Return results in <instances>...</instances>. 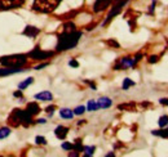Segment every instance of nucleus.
I'll use <instances>...</instances> for the list:
<instances>
[{
    "mask_svg": "<svg viewBox=\"0 0 168 157\" xmlns=\"http://www.w3.org/2000/svg\"><path fill=\"white\" fill-rule=\"evenodd\" d=\"M129 2V0H115V3H114V5H113V8H111V10H110V13L107 14V17H106V19L104 21V23H102V26H106L110 21L115 17V16H118V14L122 12V9H123V6L126 5L127 3Z\"/></svg>",
    "mask_w": 168,
    "mask_h": 157,
    "instance_id": "obj_5",
    "label": "nucleus"
},
{
    "mask_svg": "<svg viewBox=\"0 0 168 157\" xmlns=\"http://www.w3.org/2000/svg\"><path fill=\"white\" fill-rule=\"evenodd\" d=\"M35 143L36 144H47V140L44 137H36L35 138Z\"/></svg>",
    "mask_w": 168,
    "mask_h": 157,
    "instance_id": "obj_27",
    "label": "nucleus"
},
{
    "mask_svg": "<svg viewBox=\"0 0 168 157\" xmlns=\"http://www.w3.org/2000/svg\"><path fill=\"white\" fill-rule=\"evenodd\" d=\"M85 83L88 84V85H89V87H91V88H92L93 90H96V85H94L93 83H91V81H88V80H85Z\"/></svg>",
    "mask_w": 168,
    "mask_h": 157,
    "instance_id": "obj_37",
    "label": "nucleus"
},
{
    "mask_svg": "<svg viewBox=\"0 0 168 157\" xmlns=\"http://www.w3.org/2000/svg\"><path fill=\"white\" fill-rule=\"evenodd\" d=\"M158 55H151V57H149V63H157L158 62Z\"/></svg>",
    "mask_w": 168,
    "mask_h": 157,
    "instance_id": "obj_31",
    "label": "nucleus"
},
{
    "mask_svg": "<svg viewBox=\"0 0 168 157\" xmlns=\"http://www.w3.org/2000/svg\"><path fill=\"white\" fill-rule=\"evenodd\" d=\"M54 110H56V107H54V106H49V107H47V108H45V112H48V113H49V116H52Z\"/></svg>",
    "mask_w": 168,
    "mask_h": 157,
    "instance_id": "obj_30",
    "label": "nucleus"
},
{
    "mask_svg": "<svg viewBox=\"0 0 168 157\" xmlns=\"http://www.w3.org/2000/svg\"><path fill=\"white\" fill-rule=\"evenodd\" d=\"M111 3H113V0H96L93 4V12L98 13V12L105 10Z\"/></svg>",
    "mask_w": 168,
    "mask_h": 157,
    "instance_id": "obj_9",
    "label": "nucleus"
},
{
    "mask_svg": "<svg viewBox=\"0 0 168 157\" xmlns=\"http://www.w3.org/2000/svg\"><path fill=\"white\" fill-rule=\"evenodd\" d=\"M26 111H27V113H30L31 116H34V115H38V113L40 112V107L36 102H31V103L27 104Z\"/></svg>",
    "mask_w": 168,
    "mask_h": 157,
    "instance_id": "obj_13",
    "label": "nucleus"
},
{
    "mask_svg": "<svg viewBox=\"0 0 168 157\" xmlns=\"http://www.w3.org/2000/svg\"><path fill=\"white\" fill-rule=\"evenodd\" d=\"M54 53L53 52H44L41 50V49L39 46H36L35 49H32V50L27 54V57H30V58L32 59H38V61H43V59H47V58H50Z\"/></svg>",
    "mask_w": 168,
    "mask_h": 157,
    "instance_id": "obj_6",
    "label": "nucleus"
},
{
    "mask_svg": "<svg viewBox=\"0 0 168 157\" xmlns=\"http://www.w3.org/2000/svg\"><path fill=\"white\" fill-rule=\"evenodd\" d=\"M22 68H13V67H8V68H2L0 70V76H9L13 74H18V72H22Z\"/></svg>",
    "mask_w": 168,
    "mask_h": 157,
    "instance_id": "obj_14",
    "label": "nucleus"
},
{
    "mask_svg": "<svg viewBox=\"0 0 168 157\" xmlns=\"http://www.w3.org/2000/svg\"><path fill=\"white\" fill-rule=\"evenodd\" d=\"M62 148L65 149V151H71V149L74 148V144H71V143H67V142H65V143H62Z\"/></svg>",
    "mask_w": 168,
    "mask_h": 157,
    "instance_id": "obj_28",
    "label": "nucleus"
},
{
    "mask_svg": "<svg viewBox=\"0 0 168 157\" xmlns=\"http://www.w3.org/2000/svg\"><path fill=\"white\" fill-rule=\"evenodd\" d=\"M35 99H38V101H52L53 99V95H52V93L50 91H41V93H38V94H35L34 95Z\"/></svg>",
    "mask_w": 168,
    "mask_h": 157,
    "instance_id": "obj_12",
    "label": "nucleus"
},
{
    "mask_svg": "<svg viewBox=\"0 0 168 157\" xmlns=\"http://www.w3.org/2000/svg\"><path fill=\"white\" fill-rule=\"evenodd\" d=\"M155 4H157V0H153V2H151V5L149 6V13H150V14H153V13H154V9H155Z\"/></svg>",
    "mask_w": 168,
    "mask_h": 157,
    "instance_id": "obj_29",
    "label": "nucleus"
},
{
    "mask_svg": "<svg viewBox=\"0 0 168 157\" xmlns=\"http://www.w3.org/2000/svg\"><path fill=\"white\" fill-rule=\"evenodd\" d=\"M94 149H96V147H94V146H88V147H84V148H83L84 156H85V157H91V156H93Z\"/></svg>",
    "mask_w": 168,
    "mask_h": 157,
    "instance_id": "obj_20",
    "label": "nucleus"
},
{
    "mask_svg": "<svg viewBox=\"0 0 168 157\" xmlns=\"http://www.w3.org/2000/svg\"><path fill=\"white\" fill-rule=\"evenodd\" d=\"M133 107H135V104L133 103H127V104H120V106H118V108L119 110H133Z\"/></svg>",
    "mask_w": 168,
    "mask_h": 157,
    "instance_id": "obj_26",
    "label": "nucleus"
},
{
    "mask_svg": "<svg viewBox=\"0 0 168 157\" xmlns=\"http://www.w3.org/2000/svg\"><path fill=\"white\" fill-rule=\"evenodd\" d=\"M69 66H71V67H79V63H78V61H75V59H71V61L69 62Z\"/></svg>",
    "mask_w": 168,
    "mask_h": 157,
    "instance_id": "obj_32",
    "label": "nucleus"
},
{
    "mask_svg": "<svg viewBox=\"0 0 168 157\" xmlns=\"http://www.w3.org/2000/svg\"><path fill=\"white\" fill-rule=\"evenodd\" d=\"M135 85V81L133 80H131V78H124L123 80V84H122V88L124 89V90H127V89H129L131 87H133Z\"/></svg>",
    "mask_w": 168,
    "mask_h": 157,
    "instance_id": "obj_19",
    "label": "nucleus"
},
{
    "mask_svg": "<svg viewBox=\"0 0 168 157\" xmlns=\"http://www.w3.org/2000/svg\"><path fill=\"white\" fill-rule=\"evenodd\" d=\"M60 116L62 119H66V120H70L74 117V112H72L70 108H61L60 110Z\"/></svg>",
    "mask_w": 168,
    "mask_h": 157,
    "instance_id": "obj_16",
    "label": "nucleus"
},
{
    "mask_svg": "<svg viewBox=\"0 0 168 157\" xmlns=\"http://www.w3.org/2000/svg\"><path fill=\"white\" fill-rule=\"evenodd\" d=\"M83 148H84V147H83V144H82V140L76 139V140H75V144H74V148H72V149H75L76 152H82Z\"/></svg>",
    "mask_w": 168,
    "mask_h": 157,
    "instance_id": "obj_24",
    "label": "nucleus"
},
{
    "mask_svg": "<svg viewBox=\"0 0 168 157\" xmlns=\"http://www.w3.org/2000/svg\"><path fill=\"white\" fill-rule=\"evenodd\" d=\"M135 66H136L135 59L131 58V57H126V58H122L116 63L114 70H123V68H129V67H135Z\"/></svg>",
    "mask_w": 168,
    "mask_h": 157,
    "instance_id": "obj_8",
    "label": "nucleus"
},
{
    "mask_svg": "<svg viewBox=\"0 0 168 157\" xmlns=\"http://www.w3.org/2000/svg\"><path fill=\"white\" fill-rule=\"evenodd\" d=\"M38 123H39V124H45L47 121H45L44 119H39V120H38Z\"/></svg>",
    "mask_w": 168,
    "mask_h": 157,
    "instance_id": "obj_39",
    "label": "nucleus"
},
{
    "mask_svg": "<svg viewBox=\"0 0 168 157\" xmlns=\"http://www.w3.org/2000/svg\"><path fill=\"white\" fill-rule=\"evenodd\" d=\"M159 103L163 104V106H168V98H162V99H159Z\"/></svg>",
    "mask_w": 168,
    "mask_h": 157,
    "instance_id": "obj_34",
    "label": "nucleus"
},
{
    "mask_svg": "<svg viewBox=\"0 0 168 157\" xmlns=\"http://www.w3.org/2000/svg\"><path fill=\"white\" fill-rule=\"evenodd\" d=\"M67 133H69V129H67L66 126H62V125L57 126L56 130H54V134H56V137L58 139H65V138L67 137Z\"/></svg>",
    "mask_w": 168,
    "mask_h": 157,
    "instance_id": "obj_11",
    "label": "nucleus"
},
{
    "mask_svg": "<svg viewBox=\"0 0 168 157\" xmlns=\"http://www.w3.org/2000/svg\"><path fill=\"white\" fill-rule=\"evenodd\" d=\"M27 55L26 54H12V55H4L0 58V63L5 67H13L18 68L26 65Z\"/></svg>",
    "mask_w": 168,
    "mask_h": 157,
    "instance_id": "obj_3",
    "label": "nucleus"
},
{
    "mask_svg": "<svg viewBox=\"0 0 168 157\" xmlns=\"http://www.w3.org/2000/svg\"><path fill=\"white\" fill-rule=\"evenodd\" d=\"M97 104H98V108H109L113 104V101L107 97H101L97 101Z\"/></svg>",
    "mask_w": 168,
    "mask_h": 157,
    "instance_id": "obj_15",
    "label": "nucleus"
},
{
    "mask_svg": "<svg viewBox=\"0 0 168 157\" xmlns=\"http://www.w3.org/2000/svg\"><path fill=\"white\" fill-rule=\"evenodd\" d=\"M13 95L16 97V98H22V93H21V91H14Z\"/></svg>",
    "mask_w": 168,
    "mask_h": 157,
    "instance_id": "obj_38",
    "label": "nucleus"
},
{
    "mask_svg": "<svg viewBox=\"0 0 168 157\" xmlns=\"http://www.w3.org/2000/svg\"><path fill=\"white\" fill-rule=\"evenodd\" d=\"M114 156H115L114 153H107V155H106V157H114Z\"/></svg>",
    "mask_w": 168,
    "mask_h": 157,
    "instance_id": "obj_40",
    "label": "nucleus"
},
{
    "mask_svg": "<svg viewBox=\"0 0 168 157\" xmlns=\"http://www.w3.org/2000/svg\"><path fill=\"white\" fill-rule=\"evenodd\" d=\"M80 38H82V32L78 30H71V31L63 30V32L58 36L56 50L57 52H66L72 48H75L78 45Z\"/></svg>",
    "mask_w": 168,
    "mask_h": 157,
    "instance_id": "obj_1",
    "label": "nucleus"
},
{
    "mask_svg": "<svg viewBox=\"0 0 168 157\" xmlns=\"http://www.w3.org/2000/svg\"><path fill=\"white\" fill-rule=\"evenodd\" d=\"M48 66V63H41V65H39V66H36L34 70H40V68H44V67H47Z\"/></svg>",
    "mask_w": 168,
    "mask_h": 157,
    "instance_id": "obj_36",
    "label": "nucleus"
},
{
    "mask_svg": "<svg viewBox=\"0 0 168 157\" xmlns=\"http://www.w3.org/2000/svg\"><path fill=\"white\" fill-rule=\"evenodd\" d=\"M72 112H74V115H83V113L85 112V107L84 106H79Z\"/></svg>",
    "mask_w": 168,
    "mask_h": 157,
    "instance_id": "obj_25",
    "label": "nucleus"
},
{
    "mask_svg": "<svg viewBox=\"0 0 168 157\" xmlns=\"http://www.w3.org/2000/svg\"><path fill=\"white\" fill-rule=\"evenodd\" d=\"M9 124L12 126H18V125H24V126H30L31 124H34L32 121V116L30 113H27V111H22L19 108H14L11 113V116L8 119Z\"/></svg>",
    "mask_w": 168,
    "mask_h": 157,
    "instance_id": "obj_2",
    "label": "nucleus"
},
{
    "mask_svg": "<svg viewBox=\"0 0 168 157\" xmlns=\"http://www.w3.org/2000/svg\"><path fill=\"white\" fill-rule=\"evenodd\" d=\"M107 44H109V45H111V46H115V48H119V44H118V42H116L115 40H109V41H107Z\"/></svg>",
    "mask_w": 168,
    "mask_h": 157,
    "instance_id": "obj_33",
    "label": "nucleus"
},
{
    "mask_svg": "<svg viewBox=\"0 0 168 157\" xmlns=\"http://www.w3.org/2000/svg\"><path fill=\"white\" fill-rule=\"evenodd\" d=\"M25 3V0H0V9H14L19 8Z\"/></svg>",
    "mask_w": 168,
    "mask_h": 157,
    "instance_id": "obj_7",
    "label": "nucleus"
},
{
    "mask_svg": "<svg viewBox=\"0 0 168 157\" xmlns=\"http://www.w3.org/2000/svg\"><path fill=\"white\" fill-rule=\"evenodd\" d=\"M32 81H34V78H32V77H27L24 83H21V84L18 85L19 90H24V89H26V88L28 87V85H31V84H32Z\"/></svg>",
    "mask_w": 168,
    "mask_h": 157,
    "instance_id": "obj_21",
    "label": "nucleus"
},
{
    "mask_svg": "<svg viewBox=\"0 0 168 157\" xmlns=\"http://www.w3.org/2000/svg\"><path fill=\"white\" fill-rule=\"evenodd\" d=\"M153 135H157L160 138H167L168 139V127H162V130H153Z\"/></svg>",
    "mask_w": 168,
    "mask_h": 157,
    "instance_id": "obj_17",
    "label": "nucleus"
},
{
    "mask_svg": "<svg viewBox=\"0 0 168 157\" xmlns=\"http://www.w3.org/2000/svg\"><path fill=\"white\" fill-rule=\"evenodd\" d=\"M87 110L88 111H97L98 110V104H97V101H88V103H87Z\"/></svg>",
    "mask_w": 168,
    "mask_h": 157,
    "instance_id": "obj_18",
    "label": "nucleus"
},
{
    "mask_svg": "<svg viewBox=\"0 0 168 157\" xmlns=\"http://www.w3.org/2000/svg\"><path fill=\"white\" fill-rule=\"evenodd\" d=\"M60 3L61 0H34L32 9L35 12L48 14V13H52Z\"/></svg>",
    "mask_w": 168,
    "mask_h": 157,
    "instance_id": "obj_4",
    "label": "nucleus"
},
{
    "mask_svg": "<svg viewBox=\"0 0 168 157\" xmlns=\"http://www.w3.org/2000/svg\"><path fill=\"white\" fill-rule=\"evenodd\" d=\"M39 32H40V30H39L38 27H35V26H26L22 34L25 35V36H28V38H35Z\"/></svg>",
    "mask_w": 168,
    "mask_h": 157,
    "instance_id": "obj_10",
    "label": "nucleus"
},
{
    "mask_svg": "<svg viewBox=\"0 0 168 157\" xmlns=\"http://www.w3.org/2000/svg\"><path fill=\"white\" fill-rule=\"evenodd\" d=\"M9 134H11L9 127H2V129H0V139H4V138H6Z\"/></svg>",
    "mask_w": 168,
    "mask_h": 157,
    "instance_id": "obj_23",
    "label": "nucleus"
},
{
    "mask_svg": "<svg viewBox=\"0 0 168 157\" xmlns=\"http://www.w3.org/2000/svg\"><path fill=\"white\" fill-rule=\"evenodd\" d=\"M141 58H142V54H141V53H137V54L135 55V58H133V59H135V62L137 63L138 61H141Z\"/></svg>",
    "mask_w": 168,
    "mask_h": 157,
    "instance_id": "obj_35",
    "label": "nucleus"
},
{
    "mask_svg": "<svg viewBox=\"0 0 168 157\" xmlns=\"http://www.w3.org/2000/svg\"><path fill=\"white\" fill-rule=\"evenodd\" d=\"M158 125L160 127H166L168 125V116L164 115V116H160L159 117V121H158Z\"/></svg>",
    "mask_w": 168,
    "mask_h": 157,
    "instance_id": "obj_22",
    "label": "nucleus"
}]
</instances>
